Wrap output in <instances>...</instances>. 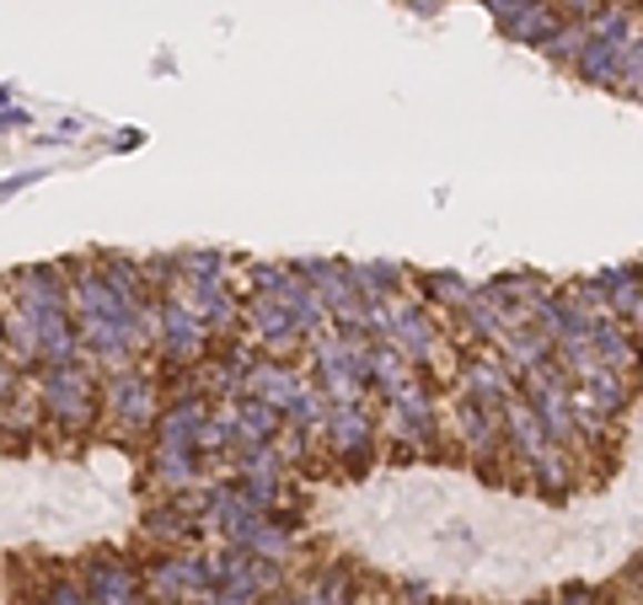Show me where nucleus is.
Segmentation results:
<instances>
[{
  "mask_svg": "<svg viewBox=\"0 0 643 605\" xmlns=\"http://www.w3.org/2000/svg\"><path fill=\"white\" fill-rule=\"evenodd\" d=\"M32 396L43 413V434L81 440L102 428V375L92 364H64V370H32Z\"/></svg>",
  "mask_w": 643,
  "mask_h": 605,
  "instance_id": "obj_1",
  "label": "nucleus"
},
{
  "mask_svg": "<svg viewBox=\"0 0 643 605\" xmlns=\"http://www.w3.org/2000/svg\"><path fill=\"white\" fill-rule=\"evenodd\" d=\"M161 407H167V396L155 386L151 364H129V370L102 375V424H113L119 434H151Z\"/></svg>",
  "mask_w": 643,
  "mask_h": 605,
  "instance_id": "obj_2",
  "label": "nucleus"
},
{
  "mask_svg": "<svg viewBox=\"0 0 643 605\" xmlns=\"http://www.w3.org/2000/svg\"><path fill=\"white\" fill-rule=\"evenodd\" d=\"M140 574L151 605H204L214 595V552H155L151 563H140Z\"/></svg>",
  "mask_w": 643,
  "mask_h": 605,
  "instance_id": "obj_3",
  "label": "nucleus"
},
{
  "mask_svg": "<svg viewBox=\"0 0 643 605\" xmlns=\"http://www.w3.org/2000/svg\"><path fill=\"white\" fill-rule=\"evenodd\" d=\"M375 445H381V419L370 413L365 402L349 407H328V428H322V451L338 461V472L354 483L375 466Z\"/></svg>",
  "mask_w": 643,
  "mask_h": 605,
  "instance_id": "obj_4",
  "label": "nucleus"
},
{
  "mask_svg": "<svg viewBox=\"0 0 643 605\" xmlns=\"http://www.w3.org/2000/svg\"><path fill=\"white\" fill-rule=\"evenodd\" d=\"M76 574L87 584L92 605H151L140 563H134L129 552H119V546H97V552H87Z\"/></svg>",
  "mask_w": 643,
  "mask_h": 605,
  "instance_id": "obj_5",
  "label": "nucleus"
},
{
  "mask_svg": "<svg viewBox=\"0 0 643 605\" xmlns=\"http://www.w3.org/2000/svg\"><path fill=\"white\" fill-rule=\"evenodd\" d=\"M214 349L210 327L188 311L178 295L155 301V354L151 360H167V364H204Z\"/></svg>",
  "mask_w": 643,
  "mask_h": 605,
  "instance_id": "obj_6",
  "label": "nucleus"
},
{
  "mask_svg": "<svg viewBox=\"0 0 643 605\" xmlns=\"http://www.w3.org/2000/svg\"><path fill=\"white\" fill-rule=\"evenodd\" d=\"M456 392L466 396V402H483V407H504L510 396H521V381L504 370V360H499V349H478V343H466L456 354Z\"/></svg>",
  "mask_w": 643,
  "mask_h": 605,
  "instance_id": "obj_7",
  "label": "nucleus"
},
{
  "mask_svg": "<svg viewBox=\"0 0 643 605\" xmlns=\"http://www.w3.org/2000/svg\"><path fill=\"white\" fill-rule=\"evenodd\" d=\"M563 6L557 0H510V6H499L493 11V28L504 32L510 43H521V49H547L552 38L563 32Z\"/></svg>",
  "mask_w": 643,
  "mask_h": 605,
  "instance_id": "obj_8",
  "label": "nucleus"
},
{
  "mask_svg": "<svg viewBox=\"0 0 643 605\" xmlns=\"http://www.w3.org/2000/svg\"><path fill=\"white\" fill-rule=\"evenodd\" d=\"M178 301L210 327V337L220 343V337H237L242 333V311H247V301L231 290V279H214V284H183L178 290Z\"/></svg>",
  "mask_w": 643,
  "mask_h": 605,
  "instance_id": "obj_9",
  "label": "nucleus"
},
{
  "mask_svg": "<svg viewBox=\"0 0 643 605\" xmlns=\"http://www.w3.org/2000/svg\"><path fill=\"white\" fill-rule=\"evenodd\" d=\"M214 402L204 392H188V396H167L161 419L151 428V445H172V451H199V428L210 424Z\"/></svg>",
  "mask_w": 643,
  "mask_h": 605,
  "instance_id": "obj_10",
  "label": "nucleus"
},
{
  "mask_svg": "<svg viewBox=\"0 0 643 605\" xmlns=\"http://www.w3.org/2000/svg\"><path fill=\"white\" fill-rule=\"evenodd\" d=\"M590 354H595L601 370H616V375H627V381L643 375L639 327H627V322H616V316H595V327H590Z\"/></svg>",
  "mask_w": 643,
  "mask_h": 605,
  "instance_id": "obj_11",
  "label": "nucleus"
},
{
  "mask_svg": "<svg viewBox=\"0 0 643 605\" xmlns=\"http://www.w3.org/2000/svg\"><path fill=\"white\" fill-rule=\"evenodd\" d=\"M499 428H504V451H510V461H515L521 472L552 445L542 419H536V407H531L525 396H510V402L499 407Z\"/></svg>",
  "mask_w": 643,
  "mask_h": 605,
  "instance_id": "obj_12",
  "label": "nucleus"
},
{
  "mask_svg": "<svg viewBox=\"0 0 643 605\" xmlns=\"http://www.w3.org/2000/svg\"><path fill=\"white\" fill-rule=\"evenodd\" d=\"M231 428H237L231 455L263 451V445H279V434H284V413L269 407V402H258V396H237V402H231Z\"/></svg>",
  "mask_w": 643,
  "mask_h": 605,
  "instance_id": "obj_13",
  "label": "nucleus"
},
{
  "mask_svg": "<svg viewBox=\"0 0 643 605\" xmlns=\"http://www.w3.org/2000/svg\"><path fill=\"white\" fill-rule=\"evenodd\" d=\"M525 477H531V487H536V498H547V504H569V498H574V487H580V451L547 445V451L525 466Z\"/></svg>",
  "mask_w": 643,
  "mask_h": 605,
  "instance_id": "obj_14",
  "label": "nucleus"
},
{
  "mask_svg": "<svg viewBox=\"0 0 643 605\" xmlns=\"http://www.w3.org/2000/svg\"><path fill=\"white\" fill-rule=\"evenodd\" d=\"M204 455L199 451H172V445H151V483L161 493H193L204 483Z\"/></svg>",
  "mask_w": 643,
  "mask_h": 605,
  "instance_id": "obj_15",
  "label": "nucleus"
},
{
  "mask_svg": "<svg viewBox=\"0 0 643 605\" xmlns=\"http://www.w3.org/2000/svg\"><path fill=\"white\" fill-rule=\"evenodd\" d=\"M499 360H504V370L515 375V381H531L542 364H552V337L531 322V327H515V333L499 343Z\"/></svg>",
  "mask_w": 643,
  "mask_h": 605,
  "instance_id": "obj_16",
  "label": "nucleus"
},
{
  "mask_svg": "<svg viewBox=\"0 0 643 605\" xmlns=\"http://www.w3.org/2000/svg\"><path fill=\"white\" fill-rule=\"evenodd\" d=\"M408 290H419L413 301H424L429 311H445V316H456L461 305L478 295V284H466L461 273H445V269H429V273H413V284Z\"/></svg>",
  "mask_w": 643,
  "mask_h": 605,
  "instance_id": "obj_17",
  "label": "nucleus"
},
{
  "mask_svg": "<svg viewBox=\"0 0 643 605\" xmlns=\"http://www.w3.org/2000/svg\"><path fill=\"white\" fill-rule=\"evenodd\" d=\"M349 279H354V290H360L370 305L402 301L408 284H413V273L402 269V263H349Z\"/></svg>",
  "mask_w": 643,
  "mask_h": 605,
  "instance_id": "obj_18",
  "label": "nucleus"
},
{
  "mask_svg": "<svg viewBox=\"0 0 643 605\" xmlns=\"http://www.w3.org/2000/svg\"><path fill=\"white\" fill-rule=\"evenodd\" d=\"M295 386H301V370L290 360H258V370L247 375V396H258V402H269V407H279L284 413V402L295 396Z\"/></svg>",
  "mask_w": 643,
  "mask_h": 605,
  "instance_id": "obj_19",
  "label": "nucleus"
},
{
  "mask_svg": "<svg viewBox=\"0 0 643 605\" xmlns=\"http://www.w3.org/2000/svg\"><path fill=\"white\" fill-rule=\"evenodd\" d=\"M622 49L627 43H612V38H590L580 49V60L569 64L580 75L584 87H601V91H616V70H622Z\"/></svg>",
  "mask_w": 643,
  "mask_h": 605,
  "instance_id": "obj_20",
  "label": "nucleus"
},
{
  "mask_svg": "<svg viewBox=\"0 0 643 605\" xmlns=\"http://www.w3.org/2000/svg\"><path fill=\"white\" fill-rule=\"evenodd\" d=\"M413 381L419 375H413L408 354H398L392 343H370V392H381V402L398 396L402 386H413Z\"/></svg>",
  "mask_w": 643,
  "mask_h": 605,
  "instance_id": "obj_21",
  "label": "nucleus"
},
{
  "mask_svg": "<svg viewBox=\"0 0 643 605\" xmlns=\"http://www.w3.org/2000/svg\"><path fill=\"white\" fill-rule=\"evenodd\" d=\"M284 428H307V434H322V428H328V396L317 392L311 375H301L295 396L284 402Z\"/></svg>",
  "mask_w": 643,
  "mask_h": 605,
  "instance_id": "obj_22",
  "label": "nucleus"
},
{
  "mask_svg": "<svg viewBox=\"0 0 643 605\" xmlns=\"http://www.w3.org/2000/svg\"><path fill=\"white\" fill-rule=\"evenodd\" d=\"M178 269H183V284H214V279H231V252L193 246V252H178Z\"/></svg>",
  "mask_w": 643,
  "mask_h": 605,
  "instance_id": "obj_23",
  "label": "nucleus"
},
{
  "mask_svg": "<svg viewBox=\"0 0 643 605\" xmlns=\"http://www.w3.org/2000/svg\"><path fill=\"white\" fill-rule=\"evenodd\" d=\"M247 290H252V295H290V290H295V263L252 258V263H247Z\"/></svg>",
  "mask_w": 643,
  "mask_h": 605,
  "instance_id": "obj_24",
  "label": "nucleus"
},
{
  "mask_svg": "<svg viewBox=\"0 0 643 605\" xmlns=\"http://www.w3.org/2000/svg\"><path fill=\"white\" fill-rule=\"evenodd\" d=\"M38 605H92V595H87V584H81L76 568H54L49 584L38 589Z\"/></svg>",
  "mask_w": 643,
  "mask_h": 605,
  "instance_id": "obj_25",
  "label": "nucleus"
},
{
  "mask_svg": "<svg viewBox=\"0 0 643 605\" xmlns=\"http://www.w3.org/2000/svg\"><path fill=\"white\" fill-rule=\"evenodd\" d=\"M584 43H590V28H584V22H563V32L552 38L547 49H542V54H547L552 64H563V70H569V64L580 60V49H584Z\"/></svg>",
  "mask_w": 643,
  "mask_h": 605,
  "instance_id": "obj_26",
  "label": "nucleus"
},
{
  "mask_svg": "<svg viewBox=\"0 0 643 605\" xmlns=\"http://www.w3.org/2000/svg\"><path fill=\"white\" fill-rule=\"evenodd\" d=\"M616 91H633V97H643V28L639 38L622 49V70H616Z\"/></svg>",
  "mask_w": 643,
  "mask_h": 605,
  "instance_id": "obj_27",
  "label": "nucleus"
},
{
  "mask_svg": "<svg viewBox=\"0 0 643 605\" xmlns=\"http://www.w3.org/2000/svg\"><path fill=\"white\" fill-rule=\"evenodd\" d=\"M547 605H606V595L595 589V584H584V578H574V584H563L557 595H552Z\"/></svg>",
  "mask_w": 643,
  "mask_h": 605,
  "instance_id": "obj_28",
  "label": "nucleus"
},
{
  "mask_svg": "<svg viewBox=\"0 0 643 605\" xmlns=\"http://www.w3.org/2000/svg\"><path fill=\"white\" fill-rule=\"evenodd\" d=\"M557 6H563V17H569V22H590L606 0H557Z\"/></svg>",
  "mask_w": 643,
  "mask_h": 605,
  "instance_id": "obj_29",
  "label": "nucleus"
},
{
  "mask_svg": "<svg viewBox=\"0 0 643 605\" xmlns=\"http://www.w3.org/2000/svg\"><path fill=\"white\" fill-rule=\"evenodd\" d=\"M0 129H32L28 108H0Z\"/></svg>",
  "mask_w": 643,
  "mask_h": 605,
  "instance_id": "obj_30",
  "label": "nucleus"
},
{
  "mask_svg": "<svg viewBox=\"0 0 643 605\" xmlns=\"http://www.w3.org/2000/svg\"><path fill=\"white\" fill-rule=\"evenodd\" d=\"M43 178V172H17V178L11 182H0V204H6V199H11V193H17V188H32V182Z\"/></svg>",
  "mask_w": 643,
  "mask_h": 605,
  "instance_id": "obj_31",
  "label": "nucleus"
},
{
  "mask_svg": "<svg viewBox=\"0 0 643 605\" xmlns=\"http://www.w3.org/2000/svg\"><path fill=\"white\" fill-rule=\"evenodd\" d=\"M0 364H6V305H0Z\"/></svg>",
  "mask_w": 643,
  "mask_h": 605,
  "instance_id": "obj_32",
  "label": "nucleus"
},
{
  "mask_svg": "<svg viewBox=\"0 0 643 605\" xmlns=\"http://www.w3.org/2000/svg\"><path fill=\"white\" fill-rule=\"evenodd\" d=\"M478 6H489V17L499 11V6H510V0H478Z\"/></svg>",
  "mask_w": 643,
  "mask_h": 605,
  "instance_id": "obj_33",
  "label": "nucleus"
},
{
  "mask_svg": "<svg viewBox=\"0 0 643 605\" xmlns=\"http://www.w3.org/2000/svg\"><path fill=\"white\" fill-rule=\"evenodd\" d=\"M0 434H6V413H0ZM0 455H6V440H0Z\"/></svg>",
  "mask_w": 643,
  "mask_h": 605,
  "instance_id": "obj_34",
  "label": "nucleus"
},
{
  "mask_svg": "<svg viewBox=\"0 0 643 605\" xmlns=\"http://www.w3.org/2000/svg\"><path fill=\"white\" fill-rule=\"evenodd\" d=\"M633 574H639V584H643V557H639V568H633Z\"/></svg>",
  "mask_w": 643,
  "mask_h": 605,
  "instance_id": "obj_35",
  "label": "nucleus"
},
{
  "mask_svg": "<svg viewBox=\"0 0 643 605\" xmlns=\"http://www.w3.org/2000/svg\"><path fill=\"white\" fill-rule=\"evenodd\" d=\"M639 279H643V263H639Z\"/></svg>",
  "mask_w": 643,
  "mask_h": 605,
  "instance_id": "obj_36",
  "label": "nucleus"
}]
</instances>
